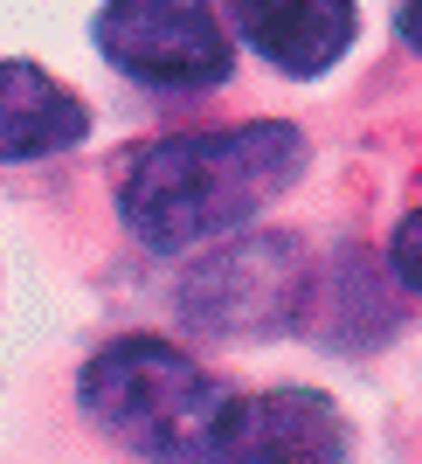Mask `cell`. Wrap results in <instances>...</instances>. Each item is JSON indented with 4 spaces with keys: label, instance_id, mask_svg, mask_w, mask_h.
<instances>
[{
    "label": "cell",
    "instance_id": "cell-1",
    "mask_svg": "<svg viewBox=\"0 0 422 464\" xmlns=\"http://www.w3.org/2000/svg\"><path fill=\"white\" fill-rule=\"evenodd\" d=\"M298 167H305L298 125H229V132L159 139L125 167L118 215L146 250L180 256L250 222L264 201H277L298 180Z\"/></svg>",
    "mask_w": 422,
    "mask_h": 464
},
{
    "label": "cell",
    "instance_id": "cell-2",
    "mask_svg": "<svg viewBox=\"0 0 422 464\" xmlns=\"http://www.w3.org/2000/svg\"><path fill=\"white\" fill-rule=\"evenodd\" d=\"M77 395L104 437H118L153 464H208L222 437V409H229L208 368H194L180 347L153 333H125L111 347H97Z\"/></svg>",
    "mask_w": 422,
    "mask_h": 464
},
{
    "label": "cell",
    "instance_id": "cell-3",
    "mask_svg": "<svg viewBox=\"0 0 422 464\" xmlns=\"http://www.w3.org/2000/svg\"><path fill=\"white\" fill-rule=\"evenodd\" d=\"M97 49L153 91H208L235 63L215 0H111L97 14Z\"/></svg>",
    "mask_w": 422,
    "mask_h": 464
},
{
    "label": "cell",
    "instance_id": "cell-4",
    "mask_svg": "<svg viewBox=\"0 0 422 464\" xmlns=\"http://www.w3.org/2000/svg\"><path fill=\"white\" fill-rule=\"evenodd\" d=\"M208 464H346V423L312 388H264L222 409Z\"/></svg>",
    "mask_w": 422,
    "mask_h": 464
},
{
    "label": "cell",
    "instance_id": "cell-5",
    "mask_svg": "<svg viewBox=\"0 0 422 464\" xmlns=\"http://www.w3.org/2000/svg\"><path fill=\"white\" fill-rule=\"evenodd\" d=\"M298 305V256L284 236L235 243L187 277V312L215 333H270Z\"/></svg>",
    "mask_w": 422,
    "mask_h": 464
},
{
    "label": "cell",
    "instance_id": "cell-6",
    "mask_svg": "<svg viewBox=\"0 0 422 464\" xmlns=\"http://www.w3.org/2000/svg\"><path fill=\"white\" fill-rule=\"evenodd\" d=\"M229 21L284 77H326L360 28L353 0H229Z\"/></svg>",
    "mask_w": 422,
    "mask_h": 464
},
{
    "label": "cell",
    "instance_id": "cell-7",
    "mask_svg": "<svg viewBox=\"0 0 422 464\" xmlns=\"http://www.w3.org/2000/svg\"><path fill=\"white\" fill-rule=\"evenodd\" d=\"M83 132H91V111L49 70L0 56V160L70 153V146H83Z\"/></svg>",
    "mask_w": 422,
    "mask_h": 464
},
{
    "label": "cell",
    "instance_id": "cell-8",
    "mask_svg": "<svg viewBox=\"0 0 422 464\" xmlns=\"http://www.w3.org/2000/svg\"><path fill=\"white\" fill-rule=\"evenodd\" d=\"M388 264H395V277H402L408 291H422V208L408 215L402 229H395V250H388Z\"/></svg>",
    "mask_w": 422,
    "mask_h": 464
},
{
    "label": "cell",
    "instance_id": "cell-9",
    "mask_svg": "<svg viewBox=\"0 0 422 464\" xmlns=\"http://www.w3.org/2000/svg\"><path fill=\"white\" fill-rule=\"evenodd\" d=\"M402 42L422 56V0H402Z\"/></svg>",
    "mask_w": 422,
    "mask_h": 464
}]
</instances>
